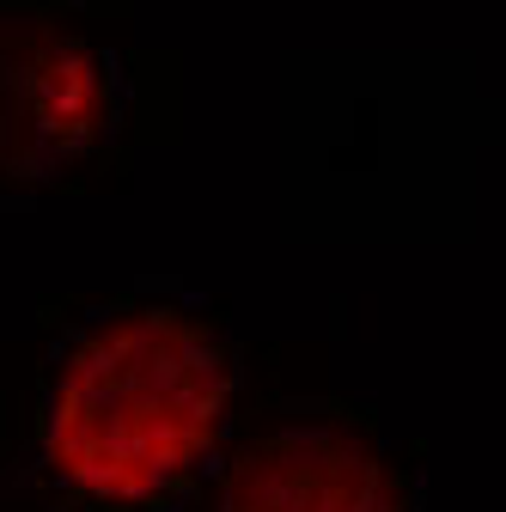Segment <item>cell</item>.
Instances as JSON below:
<instances>
[{
	"mask_svg": "<svg viewBox=\"0 0 506 512\" xmlns=\"http://www.w3.org/2000/svg\"><path fill=\"white\" fill-rule=\"evenodd\" d=\"M238 397L244 348L214 311L153 287L61 305L13 494L43 512H189L238 439Z\"/></svg>",
	"mask_w": 506,
	"mask_h": 512,
	"instance_id": "cell-1",
	"label": "cell"
},
{
	"mask_svg": "<svg viewBox=\"0 0 506 512\" xmlns=\"http://www.w3.org/2000/svg\"><path fill=\"white\" fill-rule=\"evenodd\" d=\"M129 74L68 7H0V196L74 189L116 159Z\"/></svg>",
	"mask_w": 506,
	"mask_h": 512,
	"instance_id": "cell-2",
	"label": "cell"
},
{
	"mask_svg": "<svg viewBox=\"0 0 506 512\" xmlns=\"http://www.w3.org/2000/svg\"><path fill=\"white\" fill-rule=\"evenodd\" d=\"M208 512H421V476L372 403H281L244 415Z\"/></svg>",
	"mask_w": 506,
	"mask_h": 512,
	"instance_id": "cell-3",
	"label": "cell"
}]
</instances>
